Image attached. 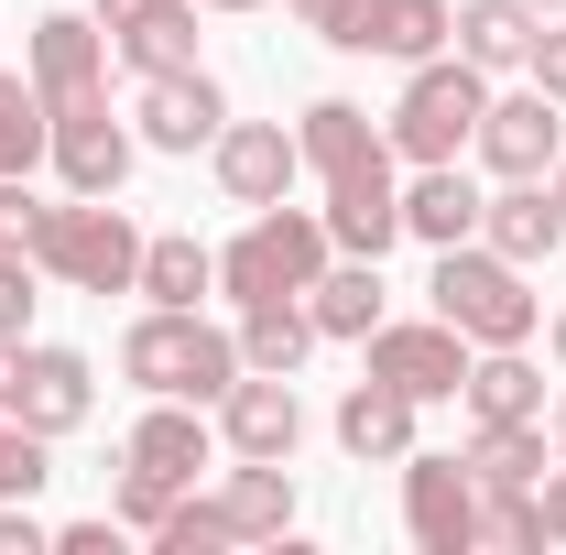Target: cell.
<instances>
[{
    "instance_id": "6da1fadb",
    "label": "cell",
    "mask_w": 566,
    "mask_h": 555,
    "mask_svg": "<svg viewBox=\"0 0 566 555\" xmlns=\"http://www.w3.org/2000/svg\"><path fill=\"white\" fill-rule=\"evenodd\" d=\"M120 381H132L142 404L153 392H175V404H208L240 381V327H208L197 305H142L132 327H120Z\"/></svg>"
},
{
    "instance_id": "7a4b0ae2",
    "label": "cell",
    "mask_w": 566,
    "mask_h": 555,
    "mask_svg": "<svg viewBox=\"0 0 566 555\" xmlns=\"http://www.w3.org/2000/svg\"><path fill=\"white\" fill-rule=\"evenodd\" d=\"M424 316H447L469 348H534L545 294H534L523 262H501L491 240H458V251H436V273H424Z\"/></svg>"
},
{
    "instance_id": "3957f363",
    "label": "cell",
    "mask_w": 566,
    "mask_h": 555,
    "mask_svg": "<svg viewBox=\"0 0 566 555\" xmlns=\"http://www.w3.org/2000/svg\"><path fill=\"white\" fill-rule=\"evenodd\" d=\"M327 262H338L327 218L283 197V208H251V218H240V240H218V294H229V305H283V294H305Z\"/></svg>"
},
{
    "instance_id": "277c9868",
    "label": "cell",
    "mask_w": 566,
    "mask_h": 555,
    "mask_svg": "<svg viewBox=\"0 0 566 555\" xmlns=\"http://www.w3.org/2000/svg\"><path fill=\"white\" fill-rule=\"evenodd\" d=\"M480 109H491V76H480L458 44H447V55L403 66V98H392L381 142H392L403 164H469V142H480Z\"/></svg>"
},
{
    "instance_id": "5b68a950",
    "label": "cell",
    "mask_w": 566,
    "mask_h": 555,
    "mask_svg": "<svg viewBox=\"0 0 566 555\" xmlns=\"http://www.w3.org/2000/svg\"><path fill=\"white\" fill-rule=\"evenodd\" d=\"M33 262H44V283H66V294H132L142 283V229L120 218V197H66V208H44V229H33Z\"/></svg>"
},
{
    "instance_id": "8992f818",
    "label": "cell",
    "mask_w": 566,
    "mask_h": 555,
    "mask_svg": "<svg viewBox=\"0 0 566 555\" xmlns=\"http://www.w3.org/2000/svg\"><path fill=\"white\" fill-rule=\"evenodd\" d=\"M469 359H480V348L458 338L447 316H381V327L359 338V370H370V381H392L403 404H458Z\"/></svg>"
},
{
    "instance_id": "52a82bcc",
    "label": "cell",
    "mask_w": 566,
    "mask_h": 555,
    "mask_svg": "<svg viewBox=\"0 0 566 555\" xmlns=\"http://www.w3.org/2000/svg\"><path fill=\"white\" fill-rule=\"evenodd\" d=\"M132 153H142V132H132V121H109V87H98V98H55L44 164H55L66 197H120V186H132Z\"/></svg>"
},
{
    "instance_id": "ba28073f",
    "label": "cell",
    "mask_w": 566,
    "mask_h": 555,
    "mask_svg": "<svg viewBox=\"0 0 566 555\" xmlns=\"http://www.w3.org/2000/svg\"><path fill=\"white\" fill-rule=\"evenodd\" d=\"M403 534L415 555H480V480L469 458H403Z\"/></svg>"
},
{
    "instance_id": "9c48e42d",
    "label": "cell",
    "mask_w": 566,
    "mask_h": 555,
    "mask_svg": "<svg viewBox=\"0 0 566 555\" xmlns=\"http://www.w3.org/2000/svg\"><path fill=\"white\" fill-rule=\"evenodd\" d=\"M316 218H327V240L349 262H392V240H403V153H370L359 175H338Z\"/></svg>"
},
{
    "instance_id": "30bf717a",
    "label": "cell",
    "mask_w": 566,
    "mask_h": 555,
    "mask_svg": "<svg viewBox=\"0 0 566 555\" xmlns=\"http://www.w3.org/2000/svg\"><path fill=\"white\" fill-rule=\"evenodd\" d=\"M208 175H218L229 208H283V197L305 186V153H294L283 121H229V132L208 142Z\"/></svg>"
},
{
    "instance_id": "8fae6325",
    "label": "cell",
    "mask_w": 566,
    "mask_h": 555,
    "mask_svg": "<svg viewBox=\"0 0 566 555\" xmlns=\"http://www.w3.org/2000/svg\"><path fill=\"white\" fill-rule=\"evenodd\" d=\"M556 153H566V109L545 98V87H512V98H491L480 109V142H469V164L480 175H556Z\"/></svg>"
},
{
    "instance_id": "7c38bea8",
    "label": "cell",
    "mask_w": 566,
    "mask_h": 555,
    "mask_svg": "<svg viewBox=\"0 0 566 555\" xmlns=\"http://www.w3.org/2000/svg\"><path fill=\"white\" fill-rule=\"evenodd\" d=\"M132 132H142V153H208V142L229 132V87H218L208 66L142 76V98H132Z\"/></svg>"
},
{
    "instance_id": "4fadbf2b",
    "label": "cell",
    "mask_w": 566,
    "mask_h": 555,
    "mask_svg": "<svg viewBox=\"0 0 566 555\" xmlns=\"http://www.w3.org/2000/svg\"><path fill=\"white\" fill-rule=\"evenodd\" d=\"M218 447H229V458H283V469H294V447H305V392H294L283 370H240V381L218 392Z\"/></svg>"
},
{
    "instance_id": "5bb4252c",
    "label": "cell",
    "mask_w": 566,
    "mask_h": 555,
    "mask_svg": "<svg viewBox=\"0 0 566 555\" xmlns=\"http://www.w3.org/2000/svg\"><path fill=\"white\" fill-rule=\"evenodd\" d=\"M22 76L44 87V109H55V98H98V87H109V33H98V11H44V22L22 33Z\"/></svg>"
},
{
    "instance_id": "9a60e30c",
    "label": "cell",
    "mask_w": 566,
    "mask_h": 555,
    "mask_svg": "<svg viewBox=\"0 0 566 555\" xmlns=\"http://www.w3.org/2000/svg\"><path fill=\"white\" fill-rule=\"evenodd\" d=\"M11 415L33 425L44 447H55V436H76V425L98 415V370H87V348H44V338H22V392H11Z\"/></svg>"
},
{
    "instance_id": "2e32d148",
    "label": "cell",
    "mask_w": 566,
    "mask_h": 555,
    "mask_svg": "<svg viewBox=\"0 0 566 555\" xmlns=\"http://www.w3.org/2000/svg\"><path fill=\"white\" fill-rule=\"evenodd\" d=\"M447 33H458V0H359V11H349V33H338V55L424 66V55H447Z\"/></svg>"
},
{
    "instance_id": "e0dca14e",
    "label": "cell",
    "mask_w": 566,
    "mask_h": 555,
    "mask_svg": "<svg viewBox=\"0 0 566 555\" xmlns=\"http://www.w3.org/2000/svg\"><path fill=\"white\" fill-rule=\"evenodd\" d=\"M403 240H424V251L480 240V175L469 164H403Z\"/></svg>"
},
{
    "instance_id": "ac0fdd59",
    "label": "cell",
    "mask_w": 566,
    "mask_h": 555,
    "mask_svg": "<svg viewBox=\"0 0 566 555\" xmlns=\"http://www.w3.org/2000/svg\"><path fill=\"white\" fill-rule=\"evenodd\" d=\"M132 469H153V480H175V490H197V469L218 458V425L208 404H175V392H153V415L132 425V447H120Z\"/></svg>"
},
{
    "instance_id": "d6986e66",
    "label": "cell",
    "mask_w": 566,
    "mask_h": 555,
    "mask_svg": "<svg viewBox=\"0 0 566 555\" xmlns=\"http://www.w3.org/2000/svg\"><path fill=\"white\" fill-rule=\"evenodd\" d=\"M415 415H424V404H403L392 381H370V370H359L327 425H338V447H349L359 469H403V458H415Z\"/></svg>"
},
{
    "instance_id": "ffe728a7",
    "label": "cell",
    "mask_w": 566,
    "mask_h": 555,
    "mask_svg": "<svg viewBox=\"0 0 566 555\" xmlns=\"http://www.w3.org/2000/svg\"><path fill=\"white\" fill-rule=\"evenodd\" d=\"M208 501H218V523H229V545H283L294 534V469L283 458H229V480Z\"/></svg>"
},
{
    "instance_id": "44dd1931",
    "label": "cell",
    "mask_w": 566,
    "mask_h": 555,
    "mask_svg": "<svg viewBox=\"0 0 566 555\" xmlns=\"http://www.w3.org/2000/svg\"><path fill=\"white\" fill-rule=\"evenodd\" d=\"M480 240H491L501 262H523V273L556 262V251H566V208L545 197V175H512L501 197H480Z\"/></svg>"
},
{
    "instance_id": "7402d4cb",
    "label": "cell",
    "mask_w": 566,
    "mask_h": 555,
    "mask_svg": "<svg viewBox=\"0 0 566 555\" xmlns=\"http://www.w3.org/2000/svg\"><path fill=\"white\" fill-rule=\"evenodd\" d=\"M458 415L469 425H545V370L523 348H480L469 381H458Z\"/></svg>"
},
{
    "instance_id": "603a6c76",
    "label": "cell",
    "mask_w": 566,
    "mask_h": 555,
    "mask_svg": "<svg viewBox=\"0 0 566 555\" xmlns=\"http://www.w3.org/2000/svg\"><path fill=\"white\" fill-rule=\"evenodd\" d=\"M305 316H316V338H349V348H359L381 316H392V283H381V262H349V251H338L327 273L305 283Z\"/></svg>"
},
{
    "instance_id": "cb8c5ba5",
    "label": "cell",
    "mask_w": 566,
    "mask_h": 555,
    "mask_svg": "<svg viewBox=\"0 0 566 555\" xmlns=\"http://www.w3.org/2000/svg\"><path fill=\"white\" fill-rule=\"evenodd\" d=\"M294 153H305V175H316V186H338V175H359V164H370V153H392V142H381V121H370L359 98H316V109L294 121Z\"/></svg>"
},
{
    "instance_id": "d4e9b609",
    "label": "cell",
    "mask_w": 566,
    "mask_h": 555,
    "mask_svg": "<svg viewBox=\"0 0 566 555\" xmlns=\"http://www.w3.org/2000/svg\"><path fill=\"white\" fill-rule=\"evenodd\" d=\"M142 305H208L218 294V251L197 229H142Z\"/></svg>"
},
{
    "instance_id": "484cf974",
    "label": "cell",
    "mask_w": 566,
    "mask_h": 555,
    "mask_svg": "<svg viewBox=\"0 0 566 555\" xmlns=\"http://www.w3.org/2000/svg\"><path fill=\"white\" fill-rule=\"evenodd\" d=\"M534 22H545L534 0H458V33H447V44H458L480 76H512L523 55H534Z\"/></svg>"
},
{
    "instance_id": "4316f807",
    "label": "cell",
    "mask_w": 566,
    "mask_h": 555,
    "mask_svg": "<svg viewBox=\"0 0 566 555\" xmlns=\"http://www.w3.org/2000/svg\"><path fill=\"white\" fill-rule=\"evenodd\" d=\"M545 458H556L545 425H469V480H480V490H534Z\"/></svg>"
},
{
    "instance_id": "83f0119b",
    "label": "cell",
    "mask_w": 566,
    "mask_h": 555,
    "mask_svg": "<svg viewBox=\"0 0 566 555\" xmlns=\"http://www.w3.org/2000/svg\"><path fill=\"white\" fill-rule=\"evenodd\" d=\"M305 348H316V316H305V294H283V305H240V370H305Z\"/></svg>"
},
{
    "instance_id": "f1b7e54d",
    "label": "cell",
    "mask_w": 566,
    "mask_h": 555,
    "mask_svg": "<svg viewBox=\"0 0 566 555\" xmlns=\"http://www.w3.org/2000/svg\"><path fill=\"white\" fill-rule=\"evenodd\" d=\"M44 132H55L44 87L22 66H0V175H33V164H44Z\"/></svg>"
},
{
    "instance_id": "f546056e",
    "label": "cell",
    "mask_w": 566,
    "mask_h": 555,
    "mask_svg": "<svg viewBox=\"0 0 566 555\" xmlns=\"http://www.w3.org/2000/svg\"><path fill=\"white\" fill-rule=\"evenodd\" d=\"M109 55H120L132 76H175V66H197V0H164V11H153L142 33H120Z\"/></svg>"
},
{
    "instance_id": "4dcf8cb0",
    "label": "cell",
    "mask_w": 566,
    "mask_h": 555,
    "mask_svg": "<svg viewBox=\"0 0 566 555\" xmlns=\"http://www.w3.org/2000/svg\"><path fill=\"white\" fill-rule=\"evenodd\" d=\"M153 555H229V523H218V501H175L164 523H153Z\"/></svg>"
},
{
    "instance_id": "1f68e13d",
    "label": "cell",
    "mask_w": 566,
    "mask_h": 555,
    "mask_svg": "<svg viewBox=\"0 0 566 555\" xmlns=\"http://www.w3.org/2000/svg\"><path fill=\"white\" fill-rule=\"evenodd\" d=\"M55 480V458H44V436L22 415H0V501H33V490Z\"/></svg>"
},
{
    "instance_id": "d6a6232c",
    "label": "cell",
    "mask_w": 566,
    "mask_h": 555,
    "mask_svg": "<svg viewBox=\"0 0 566 555\" xmlns=\"http://www.w3.org/2000/svg\"><path fill=\"white\" fill-rule=\"evenodd\" d=\"M480 545H501V555H534V545H545L534 490H480Z\"/></svg>"
},
{
    "instance_id": "836d02e7",
    "label": "cell",
    "mask_w": 566,
    "mask_h": 555,
    "mask_svg": "<svg viewBox=\"0 0 566 555\" xmlns=\"http://www.w3.org/2000/svg\"><path fill=\"white\" fill-rule=\"evenodd\" d=\"M33 305H44V262L0 240V338H33Z\"/></svg>"
},
{
    "instance_id": "e575fe53",
    "label": "cell",
    "mask_w": 566,
    "mask_h": 555,
    "mask_svg": "<svg viewBox=\"0 0 566 555\" xmlns=\"http://www.w3.org/2000/svg\"><path fill=\"white\" fill-rule=\"evenodd\" d=\"M175 501H186L175 480H153V469H132V458H120V490H109V512H120V534H153V523H164Z\"/></svg>"
},
{
    "instance_id": "d590c367",
    "label": "cell",
    "mask_w": 566,
    "mask_h": 555,
    "mask_svg": "<svg viewBox=\"0 0 566 555\" xmlns=\"http://www.w3.org/2000/svg\"><path fill=\"white\" fill-rule=\"evenodd\" d=\"M523 76H534V87L566 109V11H545V22H534V55H523Z\"/></svg>"
},
{
    "instance_id": "8d00e7d4",
    "label": "cell",
    "mask_w": 566,
    "mask_h": 555,
    "mask_svg": "<svg viewBox=\"0 0 566 555\" xmlns=\"http://www.w3.org/2000/svg\"><path fill=\"white\" fill-rule=\"evenodd\" d=\"M33 229H44V197H33V175H0V240H11V251H33Z\"/></svg>"
},
{
    "instance_id": "74e56055",
    "label": "cell",
    "mask_w": 566,
    "mask_h": 555,
    "mask_svg": "<svg viewBox=\"0 0 566 555\" xmlns=\"http://www.w3.org/2000/svg\"><path fill=\"white\" fill-rule=\"evenodd\" d=\"M0 555H55V523H33V501H0Z\"/></svg>"
},
{
    "instance_id": "f35d334b",
    "label": "cell",
    "mask_w": 566,
    "mask_h": 555,
    "mask_svg": "<svg viewBox=\"0 0 566 555\" xmlns=\"http://www.w3.org/2000/svg\"><path fill=\"white\" fill-rule=\"evenodd\" d=\"M534 523H545V545H566V458H545V480H534Z\"/></svg>"
},
{
    "instance_id": "ab89813d",
    "label": "cell",
    "mask_w": 566,
    "mask_h": 555,
    "mask_svg": "<svg viewBox=\"0 0 566 555\" xmlns=\"http://www.w3.org/2000/svg\"><path fill=\"white\" fill-rule=\"evenodd\" d=\"M55 555H120V512H109V523H66Z\"/></svg>"
},
{
    "instance_id": "60d3db41",
    "label": "cell",
    "mask_w": 566,
    "mask_h": 555,
    "mask_svg": "<svg viewBox=\"0 0 566 555\" xmlns=\"http://www.w3.org/2000/svg\"><path fill=\"white\" fill-rule=\"evenodd\" d=\"M349 11H359V0H294V22H305L316 44H338V33H349Z\"/></svg>"
},
{
    "instance_id": "b9f144b4",
    "label": "cell",
    "mask_w": 566,
    "mask_h": 555,
    "mask_svg": "<svg viewBox=\"0 0 566 555\" xmlns=\"http://www.w3.org/2000/svg\"><path fill=\"white\" fill-rule=\"evenodd\" d=\"M153 11H164V0H98V33L120 44V33H142V22H153Z\"/></svg>"
},
{
    "instance_id": "7bdbcfd3",
    "label": "cell",
    "mask_w": 566,
    "mask_h": 555,
    "mask_svg": "<svg viewBox=\"0 0 566 555\" xmlns=\"http://www.w3.org/2000/svg\"><path fill=\"white\" fill-rule=\"evenodd\" d=\"M11 392H22V338H0V415H11Z\"/></svg>"
},
{
    "instance_id": "ee69618b",
    "label": "cell",
    "mask_w": 566,
    "mask_h": 555,
    "mask_svg": "<svg viewBox=\"0 0 566 555\" xmlns=\"http://www.w3.org/2000/svg\"><path fill=\"white\" fill-rule=\"evenodd\" d=\"M545 436H556V458H566V392H556V404H545Z\"/></svg>"
},
{
    "instance_id": "f6af8a7d",
    "label": "cell",
    "mask_w": 566,
    "mask_h": 555,
    "mask_svg": "<svg viewBox=\"0 0 566 555\" xmlns=\"http://www.w3.org/2000/svg\"><path fill=\"white\" fill-rule=\"evenodd\" d=\"M545 348H556V370H566V305H556V316H545Z\"/></svg>"
},
{
    "instance_id": "bcb514c9",
    "label": "cell",
    "mask_w": 566,
    "mask_h": 555,
    "mask_svg": "<svg viewBox=\"0 0 566 555\" xmlns=\"http://www.w3.org/2000/svg\"><path fill=\"white\" fill-rule=\"evenodd\" d=\"M197 11H273V0H197Z\"/></svg>"
},
{
    "instance_id": "7dc6e473",
    "label": "cell",
    "mask_w": 566,
    "mask_h": 555,
    "mask_svg": "<svg viewBox=\"0 0 566 555\" xmlns=\"http://www.w3.org/2000/svg\"><path fill=\"white\" fill-rule=\"evenodd\" d=\"M545 197H556V208H566V153H556V175H545Z\"/></svg>"
},
{
    "instance_id": "c3c4849f",
    "label": "cell",
    "mask_w": 566,
    "mask_h": 555,
    "mask_svg": "<svg viewBox=\"0 0 566 555\" xmlns=\"http://www.w3.org/2000/svg\"><path fill=\"white\" fill-rule=\"evenodd\" d=\"M534 11H566V0H534Z\"/></svg>"
}]
</instances>
